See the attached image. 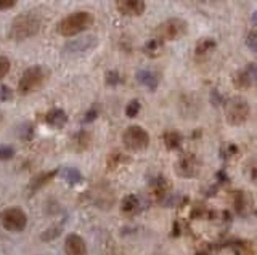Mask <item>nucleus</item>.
<instances>
[{
    "label": "nucleus",
    "instance_id": "nucleus-14",
    "mask_svg": "<svg viewBox=\"0 0 257 255\" xmlns=\"http://www.w3.org/2000/svg\"><path fill=\"white\" fill-rule=\"evenodd\" d=\"M45 122L50 125V127H56V129H61V127L68 122V116L64 113L63 109H52L48 111L47 116H45Z\"/></svg>",
    "mask_w": 257,
    "mask_h": 255
},
{
    "label": "nucleus",
    "instance_id": "nucleus-24",
    "mask_svg": "<svg viewBox=\"0 0 257 255\" xmlns=\"http://www.w3.org/2000/svg\"><path fill=\"white\" fill-rule=\"evenodd\" d=\"M10 68H12L10 60H8L7 57H4V55H0V81L10 73Z\"/></svg>",
    "mask_w": 257,
    "mask_h": 255
},
{
    "label": "nucleus",
    "instance_id": "nucleus-30",
    "mask_svg": "<svg viewBox=\"0 0 257 255\" xmlns=\"http://www.w3.org/2000/svg\"><path fill=\"white\" fill-rule=\"evenodd\" d=\"M16 4H18V0H0V12L10 10V9H13Z\"/></svg>",
    "mask_w": 257,
    "mask_h": 255
},
{
    "label": "nucleus",
    "instance_id": "nucleus-5",
    "mask_svg": "<svg viewBox=\"0 0 257 255\" xmlns=\"http://www.w3.org/2000/svg\"><path fill=\"white\" fill-rule=\"evenodd\" d=\"M249 114H251V108H249V103L241 98V97H233L230 100L225 101V121L230 125H241L244 124Z\"/></svg>",
    "mask_w": 257,
    "mask_h": 255
},
{
    "label": "nucleus",
    "instance_id": "nucleus-4",
    "mask_svg": "<svg viewBox=\"0 0 257 255\" xmlns=\"http://www.w3.org/2000/svg\"><path fill=\"white\" fill-rule=\"evenodd\" d=\"M48 73L44 66H31L23 73L20 82H18V92L20 95H31L37 92L40 87H44L47 82Z\"/></svg>",
    "mask_w": 257,
    "mask_h": 255
},
{
    "label": "nucleus",
    "instance_id": "nucleus-22",
    "mask_svg": "<svg viewBox=\"0 0 257 255\" xmlns=\"http://www.w3.org/2000/svg\"><path fill=\"white\" fill-rule=\"evenodd\" d=\"M140 109H142V105H140V101L139 100H132L131 103L127 105L125 108V116L127 117H137V114L140 113Z\"/></svg>",
    "mask_w": 257,
    "mask_h": 255
},
{
    "label": "nucleus",
    "instance_id": "nucleus-20",
    "mask_svg": "<svg viewBox=\"0 0 257 255\" xmlns=\"http://www.w3.org/2000/svg\"><path fill=\"white\" fill-rule=\"evenodd\" d=\"M139 207H140V201L135 194L125 196L122 199V202H120V209H122V212H125V213H132L139 209Z\"/></svg>",
    "mask_w": 257,
    "mask_h": 255
},
{
    "label": "nucleus",
    "instance_id": "nucleus-27",
    "mask_svg": "<svg viewBox=\"0 0 257 255\" xmlns=\"http://www.w3.org/2000/svg\"><path fill=\"white\" fill-rule=\"evenodd\" d=\"M15 156V149L8 145H4L0 146V161H8V159H12Z\"/></svg>",
    "mask_w": 257,
    "mask_h": 255
},
{
    "label": "nucleus",
    "instance_id": "nucleus-19",
    "mask_svg": "<svg viewBox=\"0 0 257 255\" xmlns=\"http://www.w3.org/2000/svg\"><path fill=\"white\" fill-rule=\"evenodd\" d=\"M164 143H166V148H169V149L180 148V145H182V135H180V132L167 130L164 133Z\"/></svg>",
    "mask_w": 257,
    "mask_h": 255
},
{
    "label": "nucleus",
    "instance_id": "nucleus-7",
    "mask_svg": "<svg viewBox=\"0 0 257 255\" xmlns=\"http://www.w3.org/2000/svg\"><path fill=\"white\" fill-rule=\"evenodd\" d=\"M2 226L12 233H21L28 225V215L20 207H8L0 215Z\"/></svg>",
    "mask_w": 257,
    "mask_h": 255
},
{
    "label": "nucleus",
    "instance_id": "nucleus-8",
    "mask_svg": "<svg viewBox=\"0 0 257 255\" xmlns=\"http://www.w3.org/2000/svg\"><path fill=\"white\" fill-rule=\"evenodd\" d=\"M96 45H98V39L95 36H85V37H79V39H74V41L68 42L63 47V52L66 55L76 57V55H84L87 52L93 50Z\"/></svg>",
    "mask_w": 257,
    "mask_h": 255
},
{
    "label": "nucleus",
    "instance_id": "nucleus-13",
    "mask_svg": "<svg viewBox=\"0 0 257 255\" xmlns=\"http://www.w3.org/2000/svg\"><path fill=\"white\" fill-rule=\"evenodd\" d=\"M137 81H139L140 85L147 87L150 92H155L159 85V76L150 69H142L137 73Z\"/></svg>",
    "mask_w": 257,
    "mask_h": 255
},
{
    "label": "nucleus",
    "instance_id": "nucleus-21",
    "mask_svg": "<svg viewBox=\"0 0 257 255\" xmlns=\"http://www.w3.org/2000/svg\"><path fill=\"white\" fill-rule=\"evenodd\" d=\"M63 177L66 178L68 183H71V185H79V183L84 181V177L82 173H80L77 169H63Z\"/></svg>",
    "mask_w": 257,
    "mask_h": 255
},
{
    "label": "nucleus",
    "instance_id": "nucleus-9",
    "mask_svg": "<svg viewBox=\"0 0 257 255\" xmlns=\"http://www.w3.org/2000/svg\"><path fill=\"white\" fill-rule=\"evenodd\" d=\"M116 10L127 18L142 17L147 10V2L145 0H116Z\"/></svg>",
    "mask_w": 257,
    "mask_h": 255
},
{
    "label": "nucleus",
    "instance_id": "nucleus-6",
    "mask_svg": "<svg viewBox=\"0 0 257 255\" xmlns=\"http://www.w3.org/2000/svg\"><path fill=\"white\" fill-rule=\"evenodd\" d=\"M122 143L128 151H143L150 145V135L143 127L131 125L122 133Z\"/></svg>",
    "mask_w": 257,
    "mask_h": 255
},
{
    "label": "nucleus",
    "instance_id": "nucleus-34",
    "mask_svg": "<svg viewBox=\"0 0 257 255\" xmlns=\"http://www.w3.org/2000/svg\"><path fill=\"white\" fill-rule=\"evenodd\" d=\"M201 2H211V0H201Z\"/></svg>",
    "mask_w": 257,
    "mask_h": 255
},
{
    "label": "nucleus",
    "instance_id": "nucleus-26",
    "mask_svg": "<svg viewBox=\"0 0 257 255\" xmlns=\"http://www.w3.org/2000/svg\"><path fill=\"white\" fill-rule=\"evenodd\" d=\"M104 82L108 85H117L120 82V74L117 71H108L106 76H104Z\"/></svg>",
    "mask_w": 257,
    "mask_h": 255
},
{
    "label": "nucleus",
    "instance_id": "nucleus-23",
    "mask_svg": "<svg viewBox=\"0 0 257 255\" xmlns=\"http://www.w3.org/2000/svg\"><path fill=\"white\" fill-rule=\"evenodd\" d=\"M244 42H246V47H247V49L251 50L252 53H255V50H257V34H255V29L249 31L247 36H246V39H244Z\"/></svg>",
    "mask_w": 257,
    "mask_h": 255
},
{
    "label": "nucleus",
    "instance_id": "nucleus-17",
    "mask_svg": "<svg viewBox=\"0 0 257 255\" xmlns=\"http://www.w3.org/2000/svg\"><path fill=\"white\" fill-rule=\"evenodd\" d=\"M164 52V42L158 41V39H150V41L143 45V53L147 55L148 58H158L161 57Z\"/></svg>",
    "mask_w": 257,
    "mask_h": 255
},
{
    "label": "nucleus",
    "instance_id": "nucleus-28",
    "mask_svg": "<svg viewBox=\"0 0 257 255\" xmlns=\"http://www.w3.org/2000/svg\"><path fill=\"white\" fill-rule=\"evenodd\" d=\"M12 98H13V92L10 87H7V85L0 87V101L5 103V101H10Z\"/></svg>",
    "mask_w": 257,
    "mask_h": 255
},
{
    "label": "nucleus",
    "instance_id": "nucleus-2",
    "mask_svg": "<svg viewBox=\"0 0 257 255\" xmlns=\"http://www.w3.org/2000/svg\"><path fill=\"white\" fill-rule=\"evenodd\" d=\"M95 23V18L92 13L88 12H74L64 17L58 25H56V31L63 37H72L77 36L84 31L90 29Z\"/></svg>",
    "mask_w": 257,
    "mask_h": 255
},
{
    "label": "nucleus",
    "instance_id": "nucleus-31",
    "mask_svg": "<svg viewBox=\"0 0 257 255\" xmlns=\"http://www.w3.org/2000/svg\"><path fill=\"white\" fill-rule=\"evenodd\" d=\"M211 101H212V105L214 106H220L222 105V97H220V95H219V92H217V90H212V93H211Z\"/></svg>",
    "mask_w": 257,
    "mask_h": 255
},
{
    "label": "nucleus",
    "instance_id": "nucleus-3",
    "mask_svg": "<svg viewBox=\"0 0 257 255\" xmlns=\"http://www.w3.org/2000/svg\"><path fill=\"white\" fill-rule=\"evenodd\" d=\"M188 33V23L182 18H169L155 29V39L161 42H174Z\"/></svg>",
    "mask_w": 257,
    "mask_h": 255
},
{
    "label": "nucleus",
    "instance_id": "nucleus-32",
    "mask_svg": "<svg viewBox=\"0 0 257 255\" xmlns=\"http://www.w3.org/2000/svg\"><path fill=\"white\" fill-rule=\"evenodd\" d=\"M236 151V148L233 146V145H228V146H225L223 149H222V154H223V157H230L233 153Z\"/></svg>",
    "mask_w": 257,
    "mask_h": 255
},
{
    "label": "nucleus",
    "instance_id": "nucleus-18",
    "mask_svg": "<svg viewBox=\"0 0 257 255\" xmlns=\"http://www.w3.org/2000/svg\"><path fill=\"white\" fill-rule=\"evenodd\" d=\"M58 173L56 170H53V172H45V173H40V175H37V177H34L31 180V185H29V189L34 193V191H37V189H40L42 186H45L48 181H50L52 178H55V175Z\"/></svg>",
    "mask_w": 257,
    "mask_h": 255
},
{
    "label": "nucleus",
    "instance_id": "nucleus-12",
    "mask_svg": "<svg viewBox=\"0 0 257 255\" xmlns=\"http://www.w3.org/2000/svg\"><path fill=\"white\" fill-rule=\"evenodd\" d=\"M64 253L66 255H87V244L79 234H69L64 241Z\"/></svg>",
    "mask_w": 257,
    "mask_h": 255
},
{
    "label": "nucleus",
    "instance_id": "nucleus-33",
    "mask_svg": "<svg viewBox=\"0 0 257 255\" xmlns=\"http://www.w3.org/2000/svg\"><path fill=\"white\" fill-rule=\"evenodd\" d=\"M2 124H4V114L0 113V125H2Z\"/></svg>",
    "mask_w": 257,
    "mask_h": 255
},
{
    "label": "nucleus",
    "instance_id": "nucleus-11",
    "mask_svg": "<svg viewBox=\"0 0 257 255\" xmlns=\"http://www.w3.org/2000/svg\"><path fill=\"white\" fill-rule=\"evenodd\" d=\"M255 63H249L243 69H239L238 73L233 76V84L239 90H247L255 84Z\"/></svg>",
    "mask_w": 257,
    "mask_h": 255
},
{
    "label": "nucleus",
    "instance_id": "nucleus-16",
    "mask_svg": "<svg viewBox=\"0 0 257 255\" xmlns=\"http://www.w3.org/2000/svg\"><path fill=\"white\" fill-rule=\"evenodd\" d=\"M217 49V41L212 37H203L201 41H198L195 47V55L196 57H206V55L212 53Z\"/></svg>",
    "mask_w": 257,
    "mask_h": 255
},
{
    "label": "nucleus",
    "instance_id": "nucleus-1",
    "mask_svg": "<svg viewBox=\"0 0 257 255\" xmlns=\"http://www.w3.org/2000/svg\"><path fill=\"white\" fill-rule=\"evenodd\" d=\"M42 29V20L36 13H23L20 17H16L8 31V37L15 42H23L28 39L34 37Z\"/></svg>",
    "mask_w": 257,
    "mask_h": 255
},
{
    "label": "nucleus",
    "instance_id": "nucleus-29",
    "mask_svg": "<svg viewBox=\"0 0 257 255\" xmlns=\"http://www.w3.org/2000/svg\"><path fill=\"white\" fill-rule=\"evenodd\" d=\"M96 117H98V109H96V108H92V109H88L87 113H85L84 122H92V121H95Z\"/></svg>",
    "mask_w": 257,
    "mask_h": 255
},
{
    "label": "nucleus",
    "instance_id": "nucleus-15",
    "mask_svg": "<svg viewBox=\"0 0 257 255\" xmlns=\"http://www.w3.org/2000/svg\"><path fill=\"white\" fill-rule=\"evenodd\" d=\"M72 148H74V151H77V153H82V151L88 149L92 145V137L90 133L85 132V130H80L77 132L74 137H72Z\"/></svg>",
    "mask_w": 257,
    "mask_h": 255
},
{
    "label": "nucleus",
    "instance_id": "nucleus-25",
    "mask_svg": "<svg viewBox=\"0 0 257 255\" xmlns=\"http://www.w3.org/2000/svg\"><path fill=\"white\" fill-rule=\"evenodd\" d=\"M60 233H61V226H53V228H48L45 233L40 236V239L42 241H52V239H55V237H58L60 236Z\"/></svg>",
    "mask_w": 257,
    "mask_h": 255
},
{
    "label": "nucleus",
    "instance_id": "nucleus-10",
    "mask_svg": "<svg viewBox=\"0 0 257 255\" xmlns=\"http://www.w3.org/2000/svg\"><path fill=\"white\" fill-rule=\"evenodd\" d=\"M175 172H177V175H180L183 178L196 177L199 173V161L193 154L182 156L175 164Z\"/></svg>",
    "mask_w": 257,
    "mask_h": 255
}]
</instances>
